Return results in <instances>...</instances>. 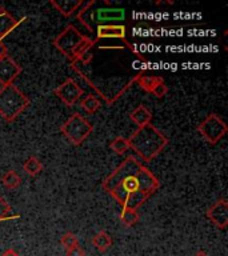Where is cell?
<instances>
[{
  "mask_svg": "<svg viewBox=\"0 0 228 256\" xmlns=\"http://www.w3.org/2000/svg\"><path fill=\"white\" fill-rule=\"evenodd\" d=\"M91 60H92V54L88 51V52H86V54H83V55L80 56L78 62H80L82 64H88L90 62H91Z\"/></svg>",
  "mask_w": 228,
  "mask_h": 256,
  "instance_id": "obj_26",
  "label": "cell"
},
{
  "mask_svg": "<svg viewBox=\"0 0 228 256\" xmlns=\"http://www.w3.org/2000/svg\"><path fill=\"white\" fill-rule=\"evenodd\" d=\"M102 188L111 195L122 208L136 210L160 188V182L135 156H127L110 175Z\"/></svg>",
  "mask_w": 228,
  "mask_h": 256,
  "instance_id": "obj_1",
  "label": "cell"
},
{
  "mask_svg": "<svg viewBox=\"0 0 228 256\" xmlns=\"http://www.w3.org/2000/svg\"><path fill=\"white\" fill-rule=\"evenodd\" d=\"M119 219L124 227H134L135 224H138L140 218L136 210H131V208H122Z\"/></svg>",
  "mask_w": 228,
  "mask_h": 256,
  "instance_id": "obj_17",
  "label": "cell"
},
{
  "mask_svg": "<svg viewBox=\"0 0 228 256\" xmlns=\"http://www.w3.org/2000/svg\"><path fill=\"white\" fill-rule=\"evenodd\" d=\"M10 212H11V207L10 204L7 203V200L0 196V222L8 219H14V218H18V216H10Z\"/></svg>",
  "mask_w": 228,
  "mask_h": 256,
  "instance_id": "obj_23",
  "label": "cell"
},
{
  "mask_svg": "<svg viewBox=\"0 0 228 256\" xmlns=\"http://www.w3.org/2000/svg\"><path fill=\"white\" fill-rule=\"evenodd\" d=\"M92 244H94V247H95L98 251L106 252L112 247L114 240H112V238L108 235L107 232L100 231L92 238Z\"/></svg>",
  "mask_w": 228,
  "mask_h": 256,
  "instance_id": "obj_15",
  "label": "cell"
},
{
  "mask_svg": "<svg viewBox=\"0 0 228 256\" xmlns=\"http://www.w3.org/2000/svg\"><path fill=\"white\" fill-rule=\"evenodd\" d=\"M60 131L72 144L80 146L94 132V126L82 114L75 112L62 124Z\"/></svg>",
  "mask_w": 228,
  "mask_h": 256,
  "instance_id": "obj_5",
  "label": "cell"
},
{
  "mask_svg": "<svg viewBox=\"0 0 228 256\" xmlns=\"http://www.w3.org/2000/svg\"><path fill=\"white\" fill-rule=\"evenodd\" d=\"M206 216L219 230H226L228 226V202L226 199L216 200L206 212Z\"/></svg>",
  "mask_w": 228,
  "mask_h": 256,
  "instance_id": "obj_9",
  "label": "cell"
},
{
  "mask_svg": "<svg viewBox=\"0 0 228 256\" xmlns=\"http://www.w3.org/2000/svg\"><path fill=\"white\" fill-rule=\"evenodd\" d=\"M22 71V66L16 63L11 56H4L3 59H0V84H12Z\"/></svg>",
  "mask_w": 228,
  "mask_h": 256,
  "instance_id": "obj_10",
  "label": "cell"
},
{
  "mask_svg": "<svg viewBox=\"0 0 228 256\" xmlns=\"http://www.w3.org/2000/svg\"><path fill=\"white\" fill-rule=\"evenodd\" d=\"M95 0L90 3H84V7L78 12V19L87 27L90 32L95 34V28L98 26H114L116 23L126 20V10L116 7H99L92 11V4Z\"/></svg>",
  "mask_w": 228,
  "mask_h": 256,
  "instance_id": "obj_3",
  "label": "cell"
},
{
  "mask_svg": "<svg viewBox=\"0 0 228 256\" xmlns=\"http://www.w3.org/2000/svg\"><path fill=\"white\" fill-rule=\"evenodd\" d=\"M2 183H3L4 187L10 188V190H14V188H18L22 184V178H20L15 171H7L4 174V176L2 178Z\"/></svg>",
  "mask_w": 228,
  "mask_h": 256,
  "instance_id": "obj_20",
  "label": "cell"
},
{
  "mask_svg": "<svg viewBox=\"0 0 228 256\" xmlns=\"http://www.w3.org/2000/svg\"><path fill=\"white\" fill-rule=\"evenodd\" d=\"M51 4L62 14L63 16H71L74 12L80 10V7L83 6L84 2L82 0H63V2H51Z\"/></svg>",
  "mask_w": 228,
  "mask_h": 256,
  "instance_id": "obj_14",
  "label": "cell"
},
{
  "mask_svg": "<svg viewBox=\"0 0 228 256\" xmlns=\"http://www.w3.org/2000/svg\"><path fill=\"white\" fill-rule=\"evenodd\" d=\"M66 256H86V252L80 246L71 248L70 251H66Z\"/></svg>",
  "mask_w": 228,
  "mask_h": 256,
  "instance_id": "obj_25",
  "label": "cell"
},
{
  "mask_svg": "<svg viewBox=\"0 0 228 256\" xmlns=\"http://www.w3.org/2000/svg\"><path fill=\"white\" fill-rule=\"evenodd\" d=\"M84 36L86 35L80 34V32L76 30V27H74V26H68V27H66V30L56 38L55 42H54V46H55L66 58L72 60V52H74V50L78 47V44L82 42V39H83Z\"/></svg>",
  "mask_w": 228,
  "mask_h": 256,
  "instance_id": "obj_7",
  "label": "cell"
},
{
  "mask_svg": "<svg viewBox=\"0 0 228 256\" xmlns=\"http://www.w3.org/2000/svg\"><path fill=\"white\" fill-rule=\"evenodd\" d=\"M4 56H7V47L4 44V40L0 39V59H3Z\"/></svg>",
  "mask_w": 228,
  "mask_h": 256,
  "instance_id": "obj_27",
  "label": "cell"
},
{
  "mask_svg": "<svg viewBox=\"0 0 228 256\" xmlns=\"http://www.w3.org/2000/svg\"><path fill=\"white\" fill-rule=\"evenodd\" d=\"M163 79V78H160V76H151V75H138L134 78L132 82H136V83L139 84V87L142 90H144L146 92H150L151 94L154 87H155L156 84L159 83L160 80Z\"/></svg>",
  "mask_w": 228,
  "mask_h": 256,
  "instance_id": "obj_16",
  "label": "cell"
},
{
  "mask_svg": "<svg viewBox=\"0 0 228 256\" xmlns=\"http://www.w3.org/2000/svg\"><path fill=\"white\" fill-rule=\"evenodd\" d=\"M2 256H19V254L14 251L12 248H10V250H7V251H4V254Z\"/></svg>",
  "mask_w": 228,
  "mask_h": 256,
  "instance_id": "obj_28",
  "label": "cell"
},
{
  "mask_svg": "<svg viewBox=\"0 0 228 256\" xmlns=\"http://www.w3.org/2000/svg\"><path fill=\"white\" fill-rule=\"evenodd\" d=\"M23 20H15L6 8H0V39L4 40Z\"/></svg>",
  "mask_w": 228,
  "mask_h": 256,
  "instance_id": "obj_12",
  "label": "cell"
},
{
  "mask_svg": "<svg viewBox=\"0 0 228 256\" xmlns=\"http://www.w3.org/2000/svg\"><path fill=\"white\" fill-rule=\"evenodd\" d=\"M96 42L100 39H120L126 42L127 36V28L124 24H114V26H98L95 28Z\"/></svg>",
  "mask_w": 228,
  "mask_h": 256,
  "instance_id": "obj_11",
  "label": "cell"
},
{
  "mask_svg": "<svg viewBox=\"0 0 228 256\" xmlns=\"http://www.w3.org/2000/svg\"><path fill=\"white\" fill-rule=\"evenodd\" d=\"M54 94H55L64 104H67L68 107H71V106H74V104L83 96L84 91L83 88L80 87L75 80L71 79V78H68V79H66L63 83L60 84L59 87L54 90Z\"/></svg>",
  "mask_w": 228,
  "mask_h": 256,
  "instance_id": "obj_8",
  "label": "cell"
},
{
  "mask_svg": "<svg viewBox=\"0 0 228 256\" xmlns=\"http://www.w3.org/2000/svg\"><path fill=\"white\" fill-rule=\"evenodd\" d=\"M60 244L63 246V248L66 251H70L71 248L79 246V240H78V238H76V235L74 232H67V234H64V235L62 236Z\"/></svg>",
  "mask_w": 228,
  "mask_h": 256,
  "instance_id": "obj_22",
  "label": "cell"
},
{
  "mask_svg": "<svg viewBox=\"0 0 228 256\" xmlns=\"http://www.w3.org/2000/svg\"><path fill=\"white\" fill-rule=\"evenodd\" d=\"M30 99L15 84H7L0 88V116L6 122H14L26 108L30 107Z\"/></svg>",
  "mask_w": 228,
  "mask_h": 256,
  "instance_id": "obj_4",
  "label": "cell"
},
{
  "mask_svg": "<svg viewBox=\"0 0 228 256\" xmlns=\"http://www.w3.org/2000/svg\"><path fill=\"white\" fill-rule=\"evenodd\" d=\"M198 131L207 143L216 144L227 135L228 127L226 122L218 114H210L198 126Z\"/></svg>",
  "mask_w": 228,
  "mask_h": 256,
  "instance_id": "obj_6",
  "label": "cell"
},
{
  "mask_svg": "<svg viewBox=\"0 0 228 256\" xmlns=\"http://www.w3.org/2000/svg\"><path fill=\"white\" fill-rule=\"evenodd\" d=\"M110 148L112 151L118 154V155H123L130 150V144H128V139L123 138V136H118L110 143Z\"/></svg>",
  "mask_w": 228,
  "mask_h": 256,
  "instance_id": "obj_21",
  "label": "cell"
},
{
  "mask_svg": "<svg viewBox=\"0 0 228 256\" xmlns=\"http://www.w3.org/2000/svg\"><path fill=\"white\" fill-rule=\"evenodd\" d=\"M130 119H131L139 128L144 127V126L151 124L152 112L150 111L146 106L142 104V106H138V107L130 114Z\"/></svg>",
  "mask_w": 228,
  "mask_h": 256,
  "instance_id": "obj_13",
  "label": "cell"
},
{
  "mask_svg": "<svg viewBox=\"0 0 228 256\" xmlns=\"http://www.w3.org/2000/svg\"><path fill=\"white\" fill-rule=\"evenodd\" d=\"M23 168L28 175L36 176L39 175L40 172H42V170H43V163H42L38 158H35V156H30V158L24 162Z\"/></svg>",
  "mask_w": 228,
  "mask_h": 256,
  "instance_id": "obj_18",
  "label": "cell"
},
{
  "mask_svg": "<svg viewBox=\"0 0 228 256\" xmlns=\"http://www.w3.org/2000/svg\"><path fill=\"white\" fill-rule=\"evenodd\" d=\"M80 107L83 111H86L87 114L92 115V114H95L98 110L100 108V100L94 95H88L86 96L84 99L80 100Z\"/></svg>",
  "mask_w": 228,
  "mask_h": 256,
  "instance_id": "obj_19",
  "label": "cell"
},
{
  "mask_svg": "<svg viewBox=\"0 0 228 256\" xmlns=\"http://www.w3.org/2000/svg\"><path fill=\"white\" fill-rule=\"evenodd\" d=\"M194 256H210V255H207L204 251H198Z\"/></svg>",
  "mask_w": 228,
  "mask_h": 256,
  "instance_id": "obj_29",
  "label": "cell"
},
{
  "mask_svg": "<svg viewBox=\"0 0 228 256\" xmlns=\"http://www.w3.org/2000/svg\"><path fill=\"white\" fill-rule=\"evenodd\" d=\"M168 92V86L166 83H164V79H162L159 82V83L156 84L155 87H154V90H152L151 94H154V95L158 98V99H162L166 94Z\"/></svg>",
  "mask_w": 228,
  "mask_h": 256,
  "instance_id": "obj_24",
  "label": "cell"
},
{
  "mask_svg": "<svg viewBox=\"0 0 228 256\" xmlns=\"http://www.w3.org/2000/svg\"><path fill=\"white\" fill-rule=\"evenodd\" d=\"M128 144L140 159L146 163H150L167 147L168 139L155 126L148 124L138 128L128 139Z\"/></svg>",
  "mask_w": 228,
  "mask_h": 256,
  "instance_id": "obj_2",
  "label": "cell"
}]
</instances>
